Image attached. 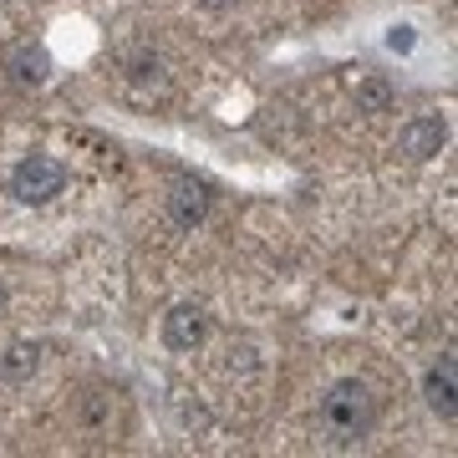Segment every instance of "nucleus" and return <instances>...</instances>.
<instances>
[{"mask_svg": "<svg viewBox=\"0 0 458 458\" xmlns=\"http://www.w3.org/2000/svg\"><path fill=\"white\" fill-rule=\"evenodd\" d=\"M377 418V397L372 387L361 382V377H342V382H331L327 397H321V423L336 443H357L367 438V428Z\"/></svg>", "mask_w": 458, "mask_h": 458, "instance_id": "f257e3e1", "label": "nucleus"}, {"mask_svg": "<svg viewBox=\"0 0 458 458\" xmlns=\"http://www.w3.org/2000/svg\"><path fill=\"white\" fill-rule=\"evenodd\" d=\"M62 189H66V168L47 153H31L11 168V199L16 204H51Z\"/></svg>", "mask_w": 458, "mask_h": 458, "instance_id": "f03ea898", "label": "nucleus"}, {"mask_svg": "<svg viewBox=\"0 0 458 458\" xmlns=\"http://www.w3.org/2000/svg\"><path fill=\"white\" fill-rule=\"evenodd\" d=\"M423 397H428V408L438 412L443 423H454L458 418V357L454 352H443L438 367L423 377Z\"/></svg>", "mask_w": 458, "mask_h": 458, "instance_id": "7ed1b4c3", "label": "nucleus"}, {"mask_svg": "<svg viewBox=\"0 0 458 458\" xmlns=\"http://www.w3.org/2000/svg\"><path fill=\"white\" fill-rule=\"evenodd\" d=\"M209 204H214L209 179H179V183H174V194H168V214H174V225H179V229L204 225Z\"/></svg>", "mask_w": 458, "mask_h": 458, "instance_id": "20e7f679", "label": "nucleus"}, {"mask_svg": "<svg viewBox=\"0 0 458 458\" xmlns=\"http://www.w3.org/2000/svg\"><path fill=\"white\" fill-rule=\"evenodd\" d=\"M204 336H209V316L199 311V306H174V311L164 316V346L168 352H194V346H204Z\"/></svg>", "mask_w": 458, "mask_h": 458, "instance_id": "39448f33", "label": "nucleus"}, {"mask_svg": "<svg viewBox=\"0 0 458 458\" xmlns=\"http://www.w3.org/2000/svg\"><path fill=\"white\" fill-rule=\"evenodd\" d=\"M5 72L16 87H47L51 77V51L41 41H21V47L5 51Z\"/></svg>", "mask_w": 458, "mask_h": 458, "instance_id": "423d86ee", "label": "nucleus"}, {"mask_svg": "<svg viewBox=\"0 0 458 458\" xmlns=\"http://www.w3.org/2000/svg\"><path fill=\"white\" fill-rule=\"evenodd\" d=\"M397 143H403V153H408L412 164H428V158H438L443 143H448V123H443V117H412Z\"/></svg>", "mask_w": 458, "mask_h": 458, "instance_id": "0eeeda50", "label": "nucleus"}, {"mask_svg": "<svg viewBox=\"0 0 458 458\" xmlns=\"http://www.w3.org/2000/svg\"><path fill=\"white\" fill-rule=\"evenodd\" d=\"M36 367H41V346L16 342L5 352V361H0V377H5V382H26V377H36Z\"/></svg>", "mask_w": 458, "mask_h": 458, "instance_id": "6e6552de", "label": "nucleus"}, {"mask_svg": "<svg viewBox=\"0 0 458 458\" xmlns=\"http://www.w3.org/2000/svg\"><path fill=\"white\" fill-rule=\"evenodd\" d=\"M387 107H393V82L387 77L357 82V113H387Z\"/></svg>", "mask_w": 458, "mask_h": 458, "instance_id": "1a4fd4ad", "label": "nucleus"}, {"mask_svg": "<svg viewBox=\"0 0 458 458\" xmlns=\"http://www.w3.org/2000/svg\"><path fill=\"white\" fill-rule=\"evenodd\" d=\"M132 82H148V77H153V82H158V77H164V66H158V56H153V62H148V56H138V62H132V72H128Z\"/></svg>", "mask_w": 458, "mask_h": 458, "instance_id": "9d476101", "label": "nucleus"}, {"mask_svg": "<svg viewBox=\"0 0 458 458\" xmlns=\"http://www.w3.org/2000/svg\"><path fill=\"white\" fill-rule=\"evenodd\" d=\"M387 47H393V51H408V47H412V31H408V26H397V31L387 36Z\"/></svg>", "mask_w": 458, "mask_h": 458, "instance_id": "9b49d317", "label": "nucleus"}, {"mask_svg": "<svg viewBox=\"0 0 458 458\" xmlns=\"http://www.w3.org/2000/svg\"><path fill=\"white\" fill-rule=\"evenodd\" d=\"M204 5H214V11H219V5H229V0H204Z\"/></svg>", "mask_w": 458, "mask_h": 458, "instance_id": "f8f14e48", "label": "nucleus"}]
</instances>
